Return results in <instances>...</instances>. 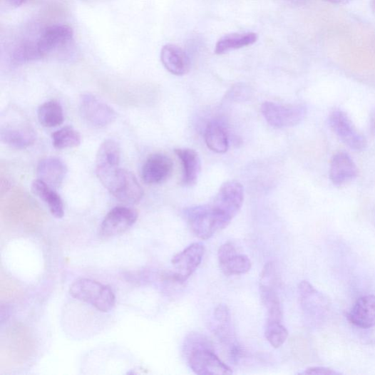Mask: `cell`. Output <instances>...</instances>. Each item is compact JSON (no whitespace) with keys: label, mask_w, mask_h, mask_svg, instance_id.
<instances>
[{"label":"cell","mask_w":375,"mask_h":375,"mask_svg":"<svg viewBox=\"0 0 375 375\" xmlns=\"http://www.w3.org/2000/svg\"><path fill=\"white\" fill-rule=\"evenodd\" d=\"M173 170L172 159L163 153L150 155L142 168V178L150 185L158 184L166 180Z\"/></svg>","instance_id":"4fadbf2b"},{"label":"cell","mask_w":375,"mask_h":375,"mask_svg":"<svg viewBox=\"0 0 375 375\" xmlns=\"http://www.w3.org/2000/svg\"><path fill=\"white\" fill-rule=\"evenodd\" d=\"M31 190L36 197L46 204L52 216L57 219H62L64 217L63 202L53 188L38 179L34 181Z\"/></svg>","instance_id":"7402d4cb"},{"label":"cell","mask_w":375,"mask_h":375,"mask_svg":"<svg viewBox=\"0 0 375 375\" xmlns=\"http://www.w3.org/2000/svg\"><path fill=\"white\" fill-rule=\"evenodd\" d=\"M69 292L76 300L86 302L101 312H109L115 306L116 298L113 289L95 280L78 279L71 284Z\"/></svg>","instance_id":"7a4b0ae2"},{"label":"cell","mask_w":375,"mask_h":375,"mask_svg":"<svg viewBox=\"0 0 375 375\" xmlns=\"http://www.w3.org/2000/svg\"><path fill=\"white\" fill-rule=\"evenodd\" d=\"M52 145L56 149L73 148L81 144L80 133L71 126H66L51 135Z\"/></svg>","instance_id":"4316f807"},{"label":"cell","mask_w":375,"mask_h":375,"mask_svg":"<svg viewBox=\"0 0 375 375\" xmlns=\"http://www.w3.org/2000/svg\"><path fill=\"white\" fill-rule=\"evenodd\" d=\"M205 249L202 243H194L177 254L172 260L175 272L165 274V280L183 284L197 271L202 262Z\"/></svg>","instance_id":"5b68a950"},{"label":"cell","mask_w":375,"mask_h":375,"mask_svg":"<svg viewBox=\"0 0 375 375\" xmlns=\"http://www.w3.org/2000/svg\"><path fill=\"white\" fill-rule=\"evenodd\" d=\"M38 118L40 123L46 128L59 126L64 121L63 106L56 100L47 101L39 107Z\"/></svg>","instance_id":"d4e9b609"},{"label":"cell","mask_w":375,"mask_h":375,"mask_svg":"<svg viewBox=\"0 0 375 375\" xmlns=\"http://www.w3.org/2000/svg\"><path fill=\"white\" fill-rule=\"evenodd\" d=\"M245 190L242 184L229 180L220 188L210 207L216 214L222 230L225 229L242 207Z\"/></svg>","instance_id":"3957f363"},{"label":"cell","mask_w":375,"mask_h":375,"mask_svg":"<svg viewBox=\"0 0 375 375\" xmlns=\"http://www.w3.org/2000/svg\"><path fill=\"white\" fill-rule=\"evenodd\" d=\"M183 354L192 370L199 375H230L232 370L214 351L208 338L200 333L188 335L183 346Z\"/></svg>","instance_id":"6da1fadb"},{"label":"cell","mask_w":375,"mask_h":375,"mask_svg":"<svg viewBox=\"0 0 375 375\" xmlns=\"http://www.w3.org/2000/svg\"><path fill=\"white\" fill-rule=\"evenodd\" d=\"M288 1H297V0H288Z\"/></svg>","instance_id":"d590c367"},{"label":"cell","mask_w":375,"mask_h":375,"mask_svg":"<svg viewBox=\"0 0 375 375\" xmlns=\"http://www.w3.org/2000/svg\"><path fill=\"white\" fill-rule=\"evenodd\" d=\"M347 318L351 324L359 328L375 327V297L370 294L359 299Z\"/></svg>","instance_id":"ffe728a7"},{"label":"cell","mask_w":375,"mask_h":375,"mask_svg":"<svg viewBox=\"0 0 375 375\" xmlns=\"http://www.w3.org/2000/svg\"><path fill=\"white\" fill-rule=\"evenodd\" d=\"M205 140L207 148L214 153H225L229 148L227 133L218 122L210 123L205 130Z\"/></svg>","instance_id":"603a6c76"},{"label":"cell","mask_w":375,"mask_h":375,"mask_svg":"<svg viewBox=\"0 0 375 375\" xmlns=\"http://www.w3.org/2000/svg\"><path fill=\"white\" fill-rule=\"evenodd\" d=\"M218 259L222 271L225 275H241L252 269V262L245 255L237 254L235 247L227 243L220 247Z\"/></svg>","instance_id":"5bb4252c"},{"label":"cell","mask_w":375,"mask_h":375,"mask_svg":"<svg viewBox=\"0 0 375 375\" xmlns=\"http://www.w3.org/2000/svg\"><path fill=\"white\" fill-rule=\"evenodd\" d=\"M184 215L191 230L200 239L207 240L222 230L216 214L210 205L186 208Z\"/></svg>","instance_id":"ba28073f"},{"label":"cell","mask_w":375,"mask_h":375,"mask_svg":"<svg viewBox=\"0 0 375 375\" xmlns=\"http://www.w3.org/2000/svg\"><path fill=\"white\" fill-rule=\"evenodd\" d=\"M329 176L334 185L341 186L357 178L358 168L349 155L339 152L332 157Z\"/></svg>","instance_id":"e0dca14e"},{"label":"cell","mask_w":375,"mask_h":375,"mask_svg":"<svg viewBox=\"0 0 375 375\" xmlns=\"http://www.w3.org/2000/svg\"><path fill=\"white\" fill-rule=\"evenodd\" d=\"M79 111L83 120L96 128L108 126L117 118V114L111 106L89 93L80 97Z\"/></svg>","instance_id":"8992f818"},{"label":"cell","mask_w":375,"mask_h":375,"mask_svg":"<svg viewBox=\"0 0 375 375\" xmlns=\"http://www.w3.org/2000/svg\"><path fill=\"white\" fill-rule=\"evenodd\" d=\"M67 167L63 160L56 157L42 159L37 168L38 180L53 189H58L63 183L67 175Z\"/></svg>","instance_id":"ac0fdd59"},{"label":"cell","mask_w":375,"mask_h":375,"mask_svg":"<svg viewBox=\"0 0 375 375\" xmlns=\"http://www.w3.org/2000/svg\"><path fill=\"white\" fill-rule=\"evenodd\" d=\"M261 113L265 120L272 127L284 128L299 125L307 114L303 104H281L266 101L262 104Z\"/></svg>","instance_id":"277c9868"},{"label":"cell","mask_w":375,"mask_h":375,"mask_svg":"<svg viewBox=\"0 0 375 375\" xmlns=\"http://www.w3.org/2000/svg\"><path fill=\"white\" fill-rule=\"evenodd\" d=\"M160 61L172 74L183 76L190 72L191 61L187 53L178 46L167 44L160 51Z\"/></svg>","instance_id":"d6986e66"},{"label":"cell","mask_w":375,"mask_h":375,"mask_svg":"<svg viewBox=\"0 0 375 375\" xmlns=\"http://www.w3.org/2000/svg\"><path fill=\"white\" fill-rule=\"evenodd\" d=\"M324 1L335 4V5H344L352 1V0H324Z\"/></svg>","instance_id":"836d02e7"},{"label":"cell","mask_w":375,"mask_h":375,"mask_svg":"<svg viewBox=\"0 0 375 375\" xmlns=\"http://www.w3.org/2000/svg\"><path fill=\"white\" fill-rule=\"evenodd\" d=\"M175 153L183 166V184L185 186L195 185L201 172V160L198 153L190 148H177Z\"/></svg>","instance_id":"44dd1931"},{"label":"cell","mask_w":375,"mask_h":375,"mask_svg":"<svg viewBox=\"0 0 375 375\" xmlns=\"http://www.w3.org/2000/svg\"><path fill=\"white\" fill-rule=\"evenodd\" d=\"M120 162V148L113 140H106L100 146L96 160V175L107 188L118 173Z\"/></svg>","instance_id":"9c48e42d"},{"label":"cell","mask_w":375,"mask_h":375,"mask_svg":"<svg viewBox=\"0 0 375 375\" xmlns=\"http://www.w3.org/2000/svg\"><path fill=\"white\" fill-rule=\"evenodd\" d=\"M260 299L267 312V322H282L283 313L277 289L260 286Z\"/></svg>","instance_id":"484cf974"},{"label":"cell","mask_w":375,"mask_h":375,"mask_svg":"<svg viewBox=\"0 0 375 375\" xmlns=\"http://www.w3.org/2000/svg\"><path fill=\"white\" fill-rule=\"evenodd\" d=\"M371 6L373 11L375 12V0H371Z\"/></svg>","instance_id":"e575fe53"},{"label":"cell","mask_w":375,"mask_h":375,"mask_svg":"<svg viewBox=\"0 0 375 375\" xmlns=\"http://www.w3.org/2000/svg\"><path fill=\"white\" fill-rule=\"evenodd\" d=\"M0 138L4 143L11 148L24 150L35 143L36 133L29 124L11 123L2 127Z\"/></svg>","instance_id":"9a60e30c"},{"label":"cell","mask_w":375,"mask_h":375,"mask_svg":"<svg viewBox=\"0 0 375 375\" xmlns=\"http://www.w3.org/2000/svg\"><path fill=\"white\" fill-rule=\"evenodd\" d=\"M138 220V212L128 207H115L103 219L98 235L101 239H109L128 231Z\"/></svg>","instance_id":"8fae6325"},{"label":"cell","mask_w":375,"mask_h":375,"mask_svg":"<svg viewBox=\"0 0 375 375\" xmlns=\"http://www.w3.org/2000/svg\"><path fill=\"white\" fill-rule=\"evenodd\" d=\"M37 42L25 41L19 45L14 51L13 60L16 63H24L43 58Z\"/></svg>","instance_id":"83f0119b"},{"label":"cell","mask_w":375,"mask_h":375,"mask_svg":"<svg viewBox=\"0 0 375 375\" xmlns=\"http://www.w3.org/2000/svg\"><path fill=\"white\" fill-rule=\"evenodd\" d=\"M212 330L227 347L232 361H238L242 355V348L236 341L232 327L231 314L227 305L220 304L214 311Z\"/></svg>","instance_id":"30bf717a"},{"label":"cell","mask_w":375,"mask_h":375,"mask_svg":"<svg viewBox=\"0 0 375 375\" xmlns=\"http://www.w3.org/2000/svg\"><path fill=\"white\" fill-rule=\"evenodd\" d=\"M301 374H321V375H334L339 374V372H337L332 369L321 367V366H314L307 369L304 371Z\"/></svg>","instance_id":"1f68e13d"},{"label":"cell","mask_w":375,"mask_h":375,"mask_svg":"<svg viewBox=\"0 0 375 375\" xmlns=\"http://www.w3.org/2000/svg\"><path fill=\"white\" fill-rule=\"evenodd\" d=\"M106 189L116 199L128 204L139 202L144 195L143 188L136 176L124 169L119 170Z\"/></svg>","instance_id":"7c38bea8"},{"label":"cell","mask_w":375,"mask_h":375,"mask_svg":"<svg viewBox=\"0 0 375 375\" xmlns=\"http://www.w3.org/2000/svg\"><path fill=\"white\" fill-rule=\"evenodd\" d=\"M258 40L255 33L232 34L226 35L219 40L216 44L217 55H224L230 51L242 48L253 45Z\"/></svg>","instance_id":"cb8c5ba5"},{"label":"cell","mask_w":375,"mask_h":375,"mask_svg":"<svg viewBox=\"0 0 375 375\" xmlns=\"http://www.w3.org/2000/svg\"><path fill=\"white\" fill-rule=\"evenodd\" d=\"M28 0H1L2 6H6L7 9H14L23 4Z\"/></svg>","instance_id":"d6a6232c"},{"label":"cell","mask_w":375,"mask_h":375,"mask_svg":"<svg viewBox=\"0 0 375 375\" xmlns=\"http://www.w3.org/2000/svg\"><path fill=\"white\" fill-rule=\"evenodd\" d=\"M265 339L269 344L277 349L282 346L288 337V331L282 322H267Z\"/></svg>","instance_id":"f1b7e54d"},{"label":"cell","mask_w":375,"mask_h":375,"mask_svg":"<svg viewBox=\"0 0 375 375\" xmlns=\"http://www.w3.org/2000/svg\"><path fill=\"white\" fill-rule=\"evenodd\" d=\"M329 125L339 139L354 151H364L367 141L348 115L341 110L334 111L329 116Z\"/></svg>","instance_id":"52a82bcc"},{"label":"cell","mask_w":375,"mask_h":375,"mask_svg":"<svg viewBox=\"0 0 375 375\" xmlns=\"http://www.w3.org/2000/svg\"><path fill=\"white\" fill-rule=\"evenodd\" d=\"M282 282L279 271L274 262L266 263L260 275V286L277 289Z\"/></svg>","instance_id":"f546056e"},{"label":"cell","mask_w":375,"mask_h":375,"mask_svg":"<svg viewBox=\"0 0 375 375\" xmlns=\"http://www.w3.org/2000/svg\"><path fill=\"white\" fill-rule=\"evenodd\" d=\"M73 31L69 25L55 24L48 26L43 32L37 44L43 57L48 53L66 45L73 40Z\"/></svg>","instance_id":"2e32d148"},{"label":"cell","mask_w":375,"mask_h":375,"mask_svg":"<svg viewBox=\"0 0 375 375\" xmlns=\"http://www.w3.org/2000/svg\"><path fill=\"white\" fill-rule=\"evenodd\" d=\"M251 91L248 86L244 84L234 86L227 92L226 97L233 101H244L249 98Z\"/></svg>","instance_id":"4dcf8cb0"}]
</instances>
